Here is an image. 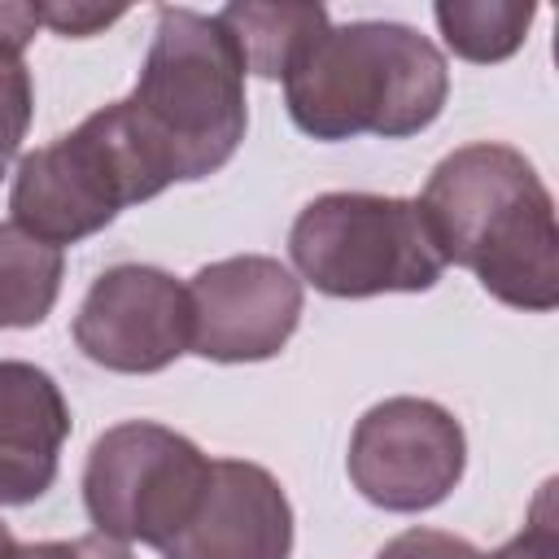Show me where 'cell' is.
I'll list each match as a JSON object with an SVG mask.
<instances>
[{
	"label": "cell",
	"instance_id": "obj_4",
	"mask_svg": "<svg viewBox=\"0 0 559 559\" xmlns=\"http://www.w3.org/2000/svg\"><path fill=\"white\" fill-rule=\"evenodd\" d=\"M148 144L122 100L87 114L52 144L22 153L9 183V223L44 245H79L105 231L127 205L166 192Z\"/></svg>",
	"mask_w": 559,
	"mask_h": 559
},
{
	"label": "cell",
	"instance_id": "obj_8",
	"mask_svg": "<svg viewBox=\"0 0 559 559\" xmlns=\"http://www.w3.org/2000/svg\"><path fill=\"white\" fill-rule=\"evenodd\" d=\"M70 332L83 358L105 371H166L192 345L188 288L162 266L118 262L92 280Z\"/></svg>",
	"mask_w": 559,
	"mask_h": 559
},
{
	"label": "cell",
	"instance_id": "obj_21",
	"mask_svg": "<svg viewBox=\"0 0 559 559\" xmlns=\"http://www.w3.org/2000/svg\"><path fill=\"white\" fill-rule=\"evenodd\" d=\"M13 546H17V542H13V533H9V524L0 520V559H9V555H13Z\"/></svg>",
	"mask_w": 559,
	"mask_h": 559
},
{
	"label": "cell",
	"instance_id": "obj_7",
	"mask_svg": "<svg viewBox=\"0 0 559 559\" xmlns=\"http://www.w3.org/2000/svg\"><path fill=\"white\" fill-rule=\"evenodd\" d=\"M463 467V424L432 397H384L349 432V485L380 511L411 515L445 502Z\"/></svg>",
	"mask_w": 559,
	"mask_h": 559
},
{
	"label": "cell",
	"instance_id": "obj_18",
	"mask_svg": "<svg viewBox=\"0 0 559 559\" xmlns=\"http://www.w3.org/2000/svg\"><path fill=\"white\" fill-rule=\"evenodd\" d=\"M39 9V26L66 35V39H87L105 26H114L127 9H105V4H83V0H61V4H35Z\"/></svg>",
	"mask_w": 559,
	"mask_h": 559
},
{
	"label": "cell",
	"instance_id": "obj_3",
	"mask_svg": "<svg viewBox=\"0 0 559 559\" xmlns=\"http://www.w3.org/2000/svg\"><path fill=\"white\" fill-rule=\"evenodd\" d=\"M140 140L166 183H192L223 170L249 127L245 66L214 13L157 9L131 96H122Z\"/></svg>",
	"mask_w": 559,
	"mask_h": 559
},
{
	"label": "cell",
	"instance_id": "obj_16",
	"mask_svg": "<svg viewBox=\"0 0 559 559\" xmlns=\"http://www.w3.org/2000/svg\"><path fill=\"white\" fill-rule=\"evenodd\" d=\"M485 559H559V515H555V480H546L533 498V511H528V524L507 542L498 546L493 555Z\"/></svg>",
	"mask_w": 559,
	"mask_h": 559
},
{
	"label": "cell",
	"instance_id": "obj_2",
	"mask_svg": "<svg viewBox=\"0 0 559 559\" xmlns=\"http://www.w3.org/2000/svg\"><path fill=\"white\" fill-rule=\"evenodd\" d=\"M450 96L441 48L406 22L328 26L284 74L297 131L336 144L354 135L406 140L432 127Z\"/></svg>",
	"mask_w": 559,
	"mask_h": 559
},
{
	"label": "cell",
	"instance_id": "obj_20",
	"mask_svg": "<svg viewBox=\"0 0 559 559\" xmlns=\"http://www.w3.org/2000/svg\"><path fill=\"white\" fill-rule=\"evenodd\" d=\"M39 31V9L22 0H0V57H22Z\"/></svg>",
	"mask_w": 559,
	"mask_h": 559
},
{
	"label": "cell",
	"instance_id": "obj_14",
	"mask_svg": "<svg viewBox=\"0 0 559 559\" xmlns=\"http://www.w3.org/2000/svg\"><path fill=\"white\" fill-rule=\"evenodd\" d=\"M432 17L454 57L472 66H498L515 57L528 39L537 4L520 0H437Z\"/></svg>",
	"mask_w": 559,
	"mask_h": 559
},
{
	"label": "cell",
	"instance_id": "obj_10",
	"mask_svg": "<svg viewBox=\"0 0 559 559\" xmlns=\"http://www.w3.org/2000/svg\"><path fill=\"white\" fill-rule=\"evenodd\" d=\"M162 559H288L293 502L284 485L249 459H210L205 489L183 528L157 546Z\"/></svg>",
	"mask_w": 559,
	"mask_h": 559
},
{
	"label": "cell",
	"instance_id": "obj_6",
	"mask_svg": "<svg viewBox=\"0 0 559 559\" xmlns=\"http://www.w3.org/2000/svg\"><path fill=\"white\" fill-rule=\"evenodd\" d=\"M210 476V459L183 432L127 419L105 428L83 463V507L96 533L114 542H170L192 515Z\"/></svg>",
	"mask_w": 559,
	"mask_h": 559
},
{
	"label": "cell",
	"instance_id": "obj_11",
	"mask_svg": "<svg viewBox=\"0 0 559 559\" xmlns=\"http://www.w3.org/2000/svg\"><path fill=\"white\" fill-rule=\"evenodd\" d=\"M70 406L61 384L22 358H0V507L39 502L61 467Z\"/></svg>",
	"mask_w": 559,
	"mask_h": 559
},
{
	"label": "cell",
	"instance_id": "obj_1",
	"mask_svg": "<svg viewBox=\"0 0 559 559\" xmlns=\"http://www.w3.org/2000/svg\"><path fill=\"white\" fill-rule=\"evenodd\" d=\"M419 214L445 266L472 271L493 301L528 314L559 306L555 201L520 148L476 140L445 153L419 192Z\"/></svg>",
	"mask_w": 559,
	"mask_h": 559
},
{
	"label": "cell",
	"instance_id": "obj_19",
	"mask_svg": "<svg viewBox=\"0 0 559 559\" xmlns=\"http://www.w3.org/2000/svg\"><path fill=\"white\" fill-rule=\"evenodd\" d=\"M9 559H131L127 542H114L105 533H87L74 542H17Z\"/></svg>",
	"mask_w": 559,
	"mask_h": 559
},
{
	"label": "cell",
	"instance_id": "obj_15",
	"mask_svg": "<svg viewBox=\"0 0 559 559\" xmlns=\"http://www.w3.org/2000/svg\"><path fill=\"white\" fill-rule=\"evenodd\" d=\"M35 118V83L22 57H0V175L17 157Z\"/></svg>",
	"mask_w": 559,
	"mask_h": 559
},
{
	"label": "cell",
	"instance_id": "obj_13",
	"mask_svg": "<svg viewBox=\"0 0 559 559\" xmlns=\"http://www.w3.org/2000/svg\"><path fill=\"white\" fill-rule=\"evenodd\" d=\"M66 253L0 223V328H39L61 293Z\"/></svg>",
	"mask_w": 559,
	"mask_h": 559
},
{
	"label": "cell",
	"instance_id": "obj_12",
	"mask_svg": "<svg viewBox=\"0 0 559 559\" xmlns=\"http://www.w3.org/2000/svg\"><path fill=\"white\" fill-rule=\"evenodd\" d=\"M214 22L227 31L231 48L240 52L245 74L284 79L288 66L332 26L323 4H223Z\"/></svg>",
	"mask_w": 559,
	"mask_h": 559
},
{
	"label": "cell",
	"instance_id": "obj_9",
	"mask_svg": "<svg viewBox=\"0 0 559 559\" xmlns=\"http://www.w3.org/2000/svg\"><path fill=\"white\" fill-rule=\"evenodd\" d=\"M192 354L210 362L275 358L301 323V280L266 253H236L201 266L188 284Z\"/></svg>",
	"mask_w": 559,
	"mask_h": 559
},
{
	"label": "cell",
	"instance_id": "obj_17",
	"mask_svg": "<svg viewBox=\"0 0 559 559\" xmlns=\"http://www.w3.org/2000/svg\"><path fill=\"white\" fill-rule=\"evenodd\" d=\"M376 559H485L467 537L445 533V528H406L389 537Z\"/></svg>",
	"mask_w": 559,
	"mask_h": 559
},
{
	"label": "cell",
	"instance_id": "obj_5",
	"mask_svg": "<svg viewBox=\"0 0 559 559\" xmlns=\"http://www.w3.org/2000/svg\"><path fill=\"white\" fill-rule=\"evenodd\" d=\"M297 280L328 297L428 293L445 258L411 197L384 192H323L301 205L288 231Z\"/></svg>",
	"mask_w": 559,
	"mask_h": 559
}]
</instances>
